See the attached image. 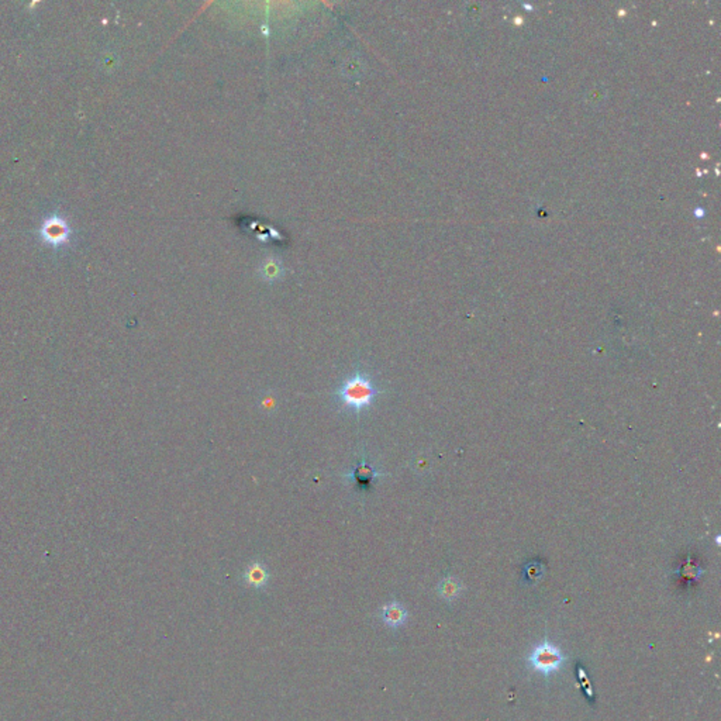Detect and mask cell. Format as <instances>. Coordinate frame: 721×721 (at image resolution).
I'll use <instances>...</instances> for the list:
<instances>
[{
    "label": "cell",
    "mask_w": 721,
    "mask_h": 721,
    "mask_svg": "<svg viewBox=\"0 0 721 721\" xmlns=\"http://www.w3.org/2000/svg\"><path fill=\"white\" fill-rule=\"evenodd\" d=\"M565 661L567 657L562 654L561 648L549 643L548 640H544L541 644H538L528 655V664L531 668L545 676L560 670Z\"/></svg>",
    "instance_id": "cell-2"
},
{
    "label": "cell",
    "mask_w": 721,
    "mask_h": 721,
    "mask_svg": "<svg viewBox=\"0 0 721 721\" xmlns=\"http://www.w3.org/2000/svg\"><path fill=\"white\" fill-rule=\"evenodd\" d=\"M41 237L53 245H62L68 241L69 227L61 217H50L41 227Z\"/></svg>",
    "instance_id": "cell-4"
},
{
    "label": "cell",
    "mask_w": 721,
    "mask_h": 721,
    "mask_svg": "<svg viewBox=\"0 0 721 721\" xmlns=\"http://www.w3.org/2000/svg\"><path fill=\"white\" fill-rule=\"evenodd\" d=\"M461 590H462V585H461L456 579H454V578H447V579H444V580L440 583V586H438V593H440V596H441L444 600H448V602L456 599V598L459 596Z\"/></svg>",
    "instance_id": "cell-7"
},
{
    "label": "cell",
    "mask_w": 721,
    "mask_h": 721,
    "mask_svg": "<svg viewBox=\"0 0 721 721\" xmlns=\"http://www.w3.org/2000/svg\"><path fill=\"white\" fill-rule=\"evenodd\" d=\"M382 474L375 468V466H372L366 458H362L361 462L358 465H355L354 468L344 475V478L353 483H355L359 489H369L372 482L375 479H377Z\"/></svg>",
    "instance_id": "cell-3"
},
{
    "label": "cell",
    "mask_w": 721,
    "mask_h": 721,
    "mask_svg": "<svg viewBox=\"0 0 721 721\" xmlns=\"http://www.w3.org/2000/svg\"><path fill=\"white\" fill-rule=\"evenodd\" d=\"M269 578H271L269 571L261 561H252L242 572L244 583L257 590L265 589L268 586Z\"/></svg>",
    "instance_id": "cell-5"
},
{
    "label": "cell",
    "mask_w": 721,
    "mask_h": 721,
    "mask_svg": "<svg viewBox=\"0 0 721 721\" xmlns=\"http://www.w3.org/2000/svg\"><path fill=\"white\" fill-rule=\"evenodd\" d=\"M261 404L265 410H274L275 406H276V399L272 393H265L264 399L261 400Z\"/></svg>",
    "instance_id": "cell-8"
},
{
    "label": "cell",
    "mask_w": 721,
    "mask_h": 721,
    "mask_svg": "<svg viewBox=\"0 0 721 721\" xmlns=\"http://www.w3.org/2000/svg\"><path fill=\"white\" fill-rule=\"evenodd\" d=\"M379 618L384 621V624L386 627H389L392 630H398L403 624H406V621L409 618V612L406 610V607L402 603L393 600L380 609Z\"/></svg>",
    "instance_id": "cell-6"
},
{
    "label": "cell",
    "mask_w": 721,
    "mask_h": 721,
    "mask_svg": "<svg viewBox=\"0 0 721 721\" xmlns=\"http://www.w3.org/2000/svg\"><path fill=\"white\" fill-rule=\"evenodd\" d=\"M337 395L346 407L359 413L362 409L372 404L373 399L379 395V391L373 386L368 375L357 371L337 391Z\"/></svg>",
    "instance_id": "cell-1"
}]
</instances>
